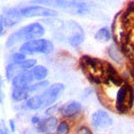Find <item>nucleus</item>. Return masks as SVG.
Listing matches in <instances>:
<instances>
[{
  "instance_id": "5701e85b",
  "label": "nucleus",
  "mask_w": 134,
  "mask_h": 134,
  "mask_svg": "<svg viewBox=\"0 0 134 134\" xmlns=\"http://www.w3.org/2000/svg\"><path fill=\"white\" fill-rule=\"evenodd\" d=\"M0 134H12L9 127L6 125L4 120H0Z\"/></svg>"
},
{
  "instance_id": "f03ea898",
  "label": "nucleus",
  "mask_w": 134,
  "mask_h": 134,
  "mask_svg": "<svg viewBox=\"0 0 134 134\" xmlns=\"http://www.w3.org/2000/svg\"><path fill=\"white\" fill-rule=\"evenodd\" d=\"M80 68L83 72L86 75L88 80L92 83L100 85V84H108L107 79V64L108 62L95 57H91L84 55L80 59Z\"/></svg>"
},
{
  "instance_id": "7ed1b4c3",
  "label": "nucleus",
  "mask_w": 134,
  "mask_h": 134,
  "mask_svg": "<svg viewBox=\"0 0 134 134\" xmlns=\"http://www.w3.org/2000/svg\"><path fill=\"white\" fill-rule=\"evenodd\" d=\"M19 51L26 56L32 55H49L54 51V44L49 39L39 38L25 41L20 45Z\"/></svg>"
},
{
  "instance_id": "f8f14e48",
  "label": "nucleus",
  "mask_w": 134,
  "mask_h": 134,
  "mask_svg": "<svg viewBox=\"0 0 134 134\" xmlns=\"http://www.w3.org/2000/svg\"><path fill=\"white\" fill-rule=\"evenodd\" d=\"M12 87L17 88H28L30 85L33 84V79L30 75V71H22L17 76H15L10 81Z\"/></svg>"
},
{
  "instance_id": "0eeeda50",
  "label": "nucleus",
  "mask_w": 134,
  "mask_h": 134,
  "mask_svg": "<svg viewBox=\"0 0 134 134\" xmlns=\"http://www.w3.org/2000/svg\"><path fill=\"white\" fill-rule=\"evenodd\" d=\"M112 124H114V120H112L111 116L102 109L94 111L91 116V125L97 131L108 129Z\"/></svg>"
},
{
  "instance_id": "f3484780",
  "label": "nucleus",
  "mask_w": 134,
  "mask_h": 134,
  "mask_svg": "<svg viewBox=\"0 0 134 134\" xmlns=\"http://www.w3.org/2000/svg\"><path fill=\"white\" fill-rule=\"evenodd\" d=\"M22 72V69H21L20 64H15V63H8L7 65L5 66V76L6 79L8 81H12L15 76H17Z\"/></svg>"
},
{
  "instance_id": "9d476101",
  "label": "nucleus",
  "mask_w": 134,
  "mask_h": 134,
  "mask_svg": "<svg viewBox=\"0 0 134 134\" xmlns=\"http://www.w3.org/2000/svg\"><path fill=\"white\" fill-rule=\"evenodd\" d=\"M2 19H4L6 29L8 28H13L16 24H19L21 21L23 20V17L20 14V8H15V7H10V8H6L4 9L1 14Z\"/></svg>"
},
{
  "instance_id": "a211bd4d",
  "label": "nucleus",
  "mask_w": 134,
  "mask_h": 134,
  "mask_svg": "<svg viewBox=\"0 0 134 134\" xmlns=\"http://www.w3.org/2000/svg\"><path fill=\"white\" fill-rule=\"evenodd\" d=\"M94 38H95L97 41H100V42H108V41L111 40L112 33H111V31H110V29L109 28H107V26H102V28H100L95 32Z\"/></svg>"
},
{
  "instance_id": "20e7f679",
  "label": "nucleus",
  "mask_w": 134,
  "mask_h": 134,
  "mask_svg": "<svg viewBox=\"0 0 134 134\" xmlns=\"http://www.w3.org/2000/svg\"><path fill=\"white\" fill-rule=\"evenodd\" d=\"M134 104V88L131 84L124 83L118 87L116 93V111L119 114L129 112Z\"/></svg>"
},
{
  "instance_id": "b1692460",
  "label": "nucleus",
  "mask_w": 134,
  "mask_h": 134,
  "mask_svg": "<svg viewBox=\"0 0 134 134\" xmlns=\"http://www.w3.org/2000/svg\"><path fill=\"white\" fill-rule=\"evenodd\" d=\"M5 100V94H4V81H2V77L0 75V104H4Z\"/></svg>"
},
{
  "instance_id": "9b49d317",
  "label": "nucleus",
  "mask_w": 134,
  "mask_h": 134,
  "mask_svg": "<svg viewBox=\"0 0 134 134\" xmlns=\"http://www.w3.org/2000/svg\"><path fill=\"white\" fill-rule=\"evenodd\" d=\"M57 124H59V120L55 116H47L45 118H41L40 121L36 125V129H37V132L41 134H49L56 130Z\"/></svg>"
},
{
  "instance_id": "ddd939ff",
  "label": "nucleus",
  "mask_w": 134,
  "mask_h": 134,
  "mask_svg": "<svg viewBox=\"0 0 134 134\" xmlns=\"http://www.w3.org/2000/svg\"><path fill=\"white\" fill-rule=\"evenodd\" d=\"M30 75H31V77L33 79V83L46 80V78L48 76V69L42 64H37L30 70Z\"/></svg>"
},
{
  "instance_id": "39448f33",
  "label": "nucleus",
  "mask_w": 134,
  "mask_h": 134,
  "mask_svg": "<svg viewBox=\"0 0 134 134\" xmlns=\"http://www.w3.org/2000/svg\"><path fill=\"white\" fill-rule=\"evenodd\" d=\"M64 91H65V85L63 83H54L49 85L41 93L37 94L39 101H40L41 109H47L51 105L55 104L57 100L64 93Z\"/></svg>"
},
{
  "instance_id": "4468645a",
  "label": "nucleus",
  "mask_w": 134,
  "mask_h": 134,
  "mask_svg": "<svg viewBox=\"0 0 134 134\" xmlns=\"http://www.w3.org/2000/svg\"><path fill=\"white\" fill-rule=\"evenodd\" d=\"M107 54H108L109 59L112 62L117 63V64H121L123 63V53L118 48L117 44H110L107 47Z\"/></svg>"
},
{
  "instance_id": "393cba45",
  "label": "nucleus",
  "mask_w": 134,
  "mask_h": 134,
  "mask_svg": "<svg viewBox=\"0 0 134 134\" xmlns=\"http://www.w3.org/2000/svg\"><path fill=\"white\" fill-rule=\"evenodd\" d=\"M6 31V25H5V22H4V19L2 16L0 15V36H2Z\"/></svg>"
},
{
  "instance_id": "423d86ee",
  "label": "nucleus",
  "mask_w": 134,
  "mask_h": 134,
  "mask_svg": "<svg viewBox=\"0 0 134 134\" xmlns=\"http://www.w3.org/2000/svg\"><path fill=\"white\" fill-rule=\"evenodd\" d=\"M20 14L23 19H32V17H45V19H54L59 16V12L52 7L42 5H30L20 8Z\"/></svg>"
},
{
  "instance_id": "2eb2a0df",
  "label": "nucleus",
  "mask_w": 134,
  "mask_h": 134,
  "mask_svg": "<svg viewBox=\"0 0 134 134\" xmlns=\"http://www.w3.org/2000/svg\"><path fill=\"white\" fill-rule=\"evenodd\" d=\"M10 97L14 102H24L30 97L28 88H17V87H12L10 91Z\"/></svg>"
},
{
  "instance_id": "bb28decb",
  "label": "nucleus",
  "mask_w": 134,
  "mask_h": 134,
  "mask_svg": "<svg viewBox=\"0 0 134 134\" xmlns=\"http://www.w3.org/2000/svg\"><path fill=\"white\" fill-rule=\"evenodd\" d=\"M40 119H41V117H39V116H33V117L31 118V123H32V125H37L39 121H40Z\"/></svg>"
},
{
  "instance_id": "f257e3e1",
  "label": "nucleus",
  "mask_w": 134,
  "mask_h": 134,
  "mask_svg": "<svg viewBox=\"0 0 134 134\" xmlns=\"http://www.w3.org/2000/svg\"><path fill=\"white\" fill-rule=\"evenodd\" d=\"M45 33H46V29L41 23L33 22L26 24V25L20 28L19 30H16V31H14L8 36L7 40H6V47L12 48L19 44H23L25 41L44 38Z\"/></svg>"
},
{
  "instance_id": "6e6552de",
  "label": "nucleus",
  "mask_w": 134,
  "mask_h": 134,
  "mask_svg": "<svg viewBox=\"0 0 134 134\" xmlns=\"http://www.w3.org/2000/svg\"><path fill=\"white\" fill-rule=\"evenodd\" d=\"M68 24H69L68 29L70 31V35L68 37L69 44L71 45L72 47L80 46L85 40V32H84L83 28H81L77 22H75V21H69Z\"/></svg>"
},
{
  "instance_id": "4be33fe9",
  "label": "nucleus",
  "mask_w": 134,
  "mask_h": 134,
  "mask_svg": "<svg viewBox=\"0 0 134 134\" xmlns=\"http://www.w3.org/2000/svg\"><path fill=\"white\" fill-rule=\"evenodd\" d=\"M75 134H94V133L86 125H79L75 131Z\"/></svg>"
},
{
  "instance_id": "a878e982",
  "label": "nucleus",
  "mask_w": 134,
  "mask_h": 134,
  "mask_svg": "<svg viewBox=\"0 0 134 134\" xmlns=\"http://www.w3.org/2000/svg\"><path fill=\"white\" fill-rule=\"evenodd\" d=\"M8 124H9V130L12 133H14L15 131H16V124H15V120L14 119H10L8 121Z\"/></svg>"
},
{
  "instance_id": "aec40b11",
  "label": "nucleus",
  "mask_w": 134,
  "mask_h": 134,
  "mask_svg": "<svg viewBox=\"0 0 134 134\" xmlns=\"http://www.w3.org/2000/svg\"><path fill=\"white\" fill-rule=\"evenodd\" d=\"M35 65H37V60L36 59H29V57H26V59L20 64L22 71H30Z\"/></svg>"
},
{
  "instance_id": "412c9836",
  "label": "nucleus",
  "mask_w": 134,
  "mask_h": 134,
  "mask_svg": "<svg viewBox=\"0 0 134 134\" xmlns=\"http://www.w3.org/2000/svg\"><path fill=\"white\" fill-rule=\"evenodd\" d=\"M26 59V55H24L23 53H21V52H15L13 53L9 57V62L8 63H15V64H21V63L23 62L24 60Z\"/></svg>"
},
{
  "instance_id": "dca6fc26",
  "label": "nucleus",
  "mask_w": 134,
  "mask_h": 134,
  "mask_svg": "<svg viewBox=\"0 0 134 134\" xmlns=\"http://www.w3.org/2000/svg\"><path fill=\"white\" fill-rule=\"evenodd\" d=\"M49 81L47 80H41V81H36V83L31 84L30 86L28 87V91H29V94L30 96L31 95H35V94H39L41 93L42 91H45L46 88L49 86Z\"/></svg>"
},
{
  "instance_id": "6ab92c4d",
  "label": "nucleus",
  "mask_w": 134,
  "mask_h": 134,
  "mask_svg": "<svg viewBox=\"0 0 134 134\" xmlns=\"http://www.w3.org/2000/svg\"><path fill=\"white\" fill-rule=\"evenodd\" d=\"M70 133V124L66 120L59 121L55 130V134H69Z\"/></svg>"
},
{
  "instance_id": "1a4fd4ad",
  "label": "nucleus",
  "mask_w": 134,
  "mask_h": 134,
  "mask_svg": "<svg viewBox=\"0 0 134 134\" xmlns=\"http://www.w3.org/2000/svg\"><path fill=\"white\" fill-rule=\"evenodd\" d=\"M81 111H83V105H81L80 102L76 101V100L66 101L65 103H63V104L60 107V109H59V112L64 118L77 117L78 115L81 114Z\"/></svg>"
}]
</instances>
